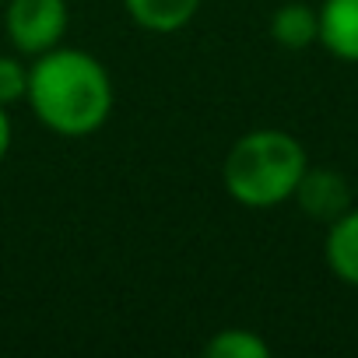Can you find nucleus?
<instances>
[{
  "mask_svg": "<svg viewBox=\"0 0 358 358\" xmlns=\"http://www.w3.org/2000/svg\"><path fill=\"white\" fill-rule=\"evenodd\" d=\"M208 358H271V344L246 327H225L208 337L204 344Z\"/></svg>",
  "mask_w": 358,
  "mask_h": 358,
  "instance_id": "9",
  "label": "nucleus"
},
{
  "mask_svg": "<svg viewBox=\"0 0 358 358\" xmlns=\"http://www.w3.org/2000/svg\"><path fill=\"white\" fill-rule=\"evenodd\" d=\"M271 39L281 46V50H309L313 43H320V11L309 8V4H281L274 15H271Z\"/></svg>",
  "mask_w": 358,
  "mask_h": 358,
  "instance_id": "8",
  "label": "nucleus"
},
{
  "mask_svg": "<svg viewBox=\"0 0 358 358\" xmlns=\"http://www.w3.org/2000/svg\"><path fill=\"white\" fill-rule=\"evenodd\" d=\"M0 22H4V36L11 50L36 60L64 43L71 8L67 0H4Z\"/></svg>",
  "mask_w": 358,
  "mask_h": 358,
  "instance_id": "3",
  "label": "nucleus"
},
{
  "mask_svg": "<svg viewBox=\"0 0 358 358\" xmlns=\"http://www.w3.org/2000/svg\"><path fill=\"white\" fill-rule=\"evenodd\" d=\"M323 260H327V267L337 281L358 288V208L355 204L327 225Z\"/></svg>",
  "mask_w": 358,
  "mask_h": 358,
  "instance_id": "7",
  "label": "nucleus"
},
{
  "mask_svg": "<svg viewBox=\"0 0 358 358\" xmlns=\"http://www.w3.org/2000/svg\"><path fill=\"white\" fill-rule=\"evenodd\" d=\"M25 102L57 137H92L113 116L116 88L99 57L60 43L32 60Z\"/></svg>",
  "mask_w": 358,
  "mask_h": 358,
  "instance_id": "1",
  "label": "nucleus"
},
{
  "mask_svg": "<svg viewBox=\"0 0 358 358\" xmlns=\"http://www.w3.org/2000/svg\"><path fill=\"white\" fill-rule=\"evenodd\" d=\"M316 11L320 46L344 64H358V0H323Z\"/></svg>",
  "mask_w": 358,
  "mask_h": 358,
  "instance_id": "5",
  "label": "nucleus"
},
{
  "mask_svg": "<svg viewBox=\"0 0 358 358\" xmlns=\"http://www.w3.org/2000/svg\"><path fill=\"white\" fill-rule=\"evenodd\" d=\"M11 137H15V130H11V116H8L4 106H0V165H4V158H8V151H11Z\"/></svg>",
  "mask_w": 358,
  "mask_h": 358,
  "instance_id": "11",
  "label": "nucleus"
},
{
  "mask_svg": "<svg viewBox=\"0 0 358 358\" xmlns=\"http://www.w3.org/2000/svg\"><path fill=\"white\" fill-rule=\"evenodd\" d=\"M0 11H4V0H0Z\"/></svg>",
  "mask_w": 358,
  "mask_h": 358,
  "instance_id": "12",
  "label": "nucleus"
},
{
  "mask_svg": "<svg viewBox=\"0 0 358 358\" xmlns=\"http://www.w3.org/2000/svg\"><path fill=\"white\" fill-rule=\"evenodd\" d=\"M292 201L299 204V211L306 218H313L320 225H330L334 218H341L351 208V183L334 169L309 165L302 172V179H299Z\"/></svg>",
  "mask_w": 358,
  "mask_h": 358,
  "instance_id": "4",
  "label": "nucleus"
},
{
  "mask_svg": "<svg viewBox=\"0 0 358 358\" xmlns=\"http://www.w3.org/2000/svg\"><path fill=\"white\" fill-rule=\"evenodd\" d=\"M204 0H123V11L127 18L155 36H172V32H183L197 11H201Z\"/></svg>",
  "mask_w": 358,
  "mask_h": 358,
  "instance_id": "6",
  "label": "nucleus"
},
{
  "mask_svg": "<svg viewBox=\"0 0 358 358\" xmlns=\"http://www.w3.org/2000/svg\"><path fill=\"white\" fill-rule=\"evenodd\" d=\"M306 169L309 155L295 134L278 127H260L232 141L222 162V187L236 204L267 211L292 201Z\"/></svg>",
  "mask_w": 358,
  "mask_h": 358,
  "instance_id": "2",
  "label": "nucleus"
},
{
  "mask_svg": "<svg viewBox=\"0 0 358 358\" xmlns=\"http://www.w3.org/2000/svg\"><path fill=\"white\" fill-rule=\"evenodd\" d=\"M29 57L22 53H0V106L15 109L29 99Z\"/></svg>",
  "mask_w": 358,
  "mask_h": 358,
  "instance_id": "10",
  "label": "nucleus"
}]
</instances>
